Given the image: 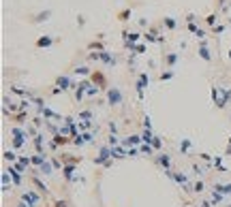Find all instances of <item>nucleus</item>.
Instances as JSON below:
<instances>
[{"label":"nucleus","instance_id":"2","mask_svg":"<svg viewBox=\"0 0 231 207\" xmlns=\"http://www.w3.org/2000/svg\"><path fill=\"white\" fill-rule=\"evenodd\" d=\"M229 56H231V51H229Z\"/></svg>","mask_w":231,"mask_h":207},{"label":"nucleus","instance_id":"1","mask_svg":"<svg viewBox=\"0 0 231 207\" xmlns=\"http://www.w3.org/2000/svg\"><path fill=\"white\" fill-rule=\"evenodd\" d=\"M47 45H52V39H49V36H45V39H38V47H47Z\"/></svg>","mask_w":231,"mask_h":207}]
</instances>
